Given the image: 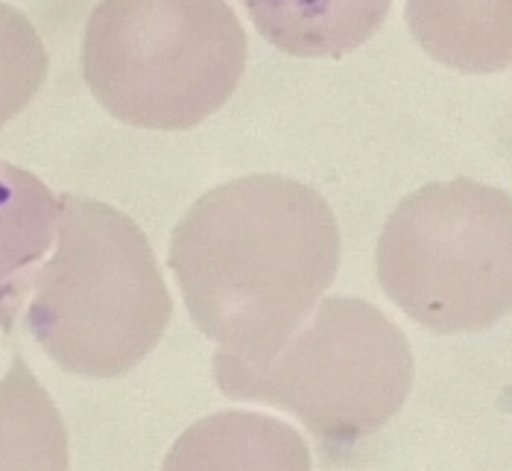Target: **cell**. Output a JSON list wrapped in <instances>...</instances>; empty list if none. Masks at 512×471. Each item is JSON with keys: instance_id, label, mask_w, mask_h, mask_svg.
Returning <instances> with one entry per match:
<instances>
[{"instance_id": "cell-1", "label": "cell", "mask_w": 512, "mask_h": 471, "mask_svg": "<svg viewBox=\"0 0 512 471\" xmlns=\"http://www.w3.org/2000/svg\"><path fill=\"white\" fill-rule=\"evenodd\" d=\"M170 273L188 314L240 366L270 363L340 267V229L314 188L284 176L226 182L179 220Z\"/></svg>"}, {"instance_id": "cell-2", "label": "cell", "mask_w": 512, "mask_h": 471, "mask_svg": "<svg viewBox=\"0 0 512 471\" xmlns=\"http://www.w3.org/2000/svg\"><path fill=\"white\" fill-rule=\"evenodd\" d=\"M59 243L30 284L27 328L65 372L118 378L153 352L173 299L144 232L106 202L65 194Z\"/></svg>"}, {"instance_id": "cell-3", "label": "cell", "mask_w": 512, "mask_h": 471, "mask_svg": "<svg viewBox=\"0 0 512 471\" xmlns=\"http://www.w3.org/2000/svg\"><path fill=\"white\" fill-rule=\"evenodd\" d=\"M246 53L226 0H100L82 36V77L112 118L182 132L229 103Z\"/></svg>"}, {"instance_id": "cell-4", "label": "cell", "mask_w": 512, "mask_h": 471, "mask_svg": "<svg viewBox=\"0 0 512 471\" xmlns=\"http://www.w3.org/2000/svg\"><path fill=\"white\" fill-rule=\"evenodd\" d=\"M214 375L229 398L284 407L325 445H349L381 431L404 407L413 352L384 311L363 299L331 296L270 363L249 369L217 352Z\"/></svg>"}, {"instance_id": "cell-5", "label": "cell", "mask_w": 512, "mask_h": 471, "mask_svg": "<svg viewBox=\"0 0 512 471\" xmlns=\"http://www.w3.org/2000/svg\"><path fill=\"white\" fill-rule=\"evenodd\" d=\"M384 293L436 334L483 331L512 314V197L472 179L398 202L375 252Z\"/></svg>"}, {"instance_id": "cell-6", "label": "cell", "mask_w": 512, "mask_h": 471, "mask_svg": "<svg viewBox=\"0 0 512 471\" xmlns=\"http://www.w3.org/2000/svg\"><path fill=\"white\" fill-rule=\"evenodd\" d=\"M305 436L267 413L223 410L194 422L161 471H311Z\"/></svg>"}, {"instance_id": "cell-7", "label": "cell", "mask_w": 512, "mask_h": 471, "mask_svg": "<svg viewBox=\"0 0 512 471\" xmlns=\"http://www.w3.org/2000/svg\"><path fill=\"white\" fill-rule=\"evenodd\" d=\"M419 47L451 71L498 74L512 65V0H407Z\"/></svg>"}, {"instance_id": "cell-8", "label": "cell", "mask_w": 512, "mask_h": 471, "mask_svg": "<svg viewBox=\"0 0 512 471\" xmlns=\"http://www.w3.org/2000/svg\"><path fill=\"white\" fill-rule=\"evenodd\" d=\"M261 39L299 59H340L372 39L393 0H240Z\"/></svg>"}, {"instance_id": "cell-9", "label": "cell", "mask_w": 512, "mask_h": 471, "mask_svg": "<svg viewBox=\"0 0 512 471\" xmlns=\"http://www.w3.org/2000/svg\"><path fill=\"white\" fill-rule=\"evenodd\" d=\"M59 211L62 197L36 173L0 158V319L6 328L53 243Z\"/></svg>"}, {"instance_id": "cell-10", "label": "cell", "mask_w": 512, "mask_h": 471, "mask_svg": "<svg viewBox=\"0 0 512 471\" xmlns=\"http://www.w3.org/2000/svg\"><path fill=\"white\" fill-rule=\"evenodd\" d=\"M68 431L33 369L15 357L0 378V471H68Z\"/></svg>"}, {"instance_id": "cell-11", "label": "cell", "mask_w": 512, "mask_h": 471, "mask_svg": "<svg viewBox=\"0 0 512 471\" xmlns=\"http://www.w3.org/2000/svg\"><path fill=\"white\" fill-rule=\"evenodd\" d=\"M47 77V50L33 21L0 0V126L18 118Z\"/></svg>"}]
</instances>
